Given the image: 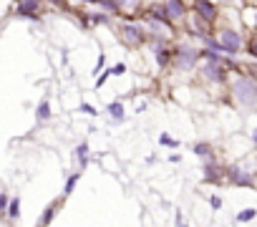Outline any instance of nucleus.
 I'll return each mask as SVG.
<instances>
[{
  "mask_svg": "<svg viewBox=\"0 0 257 227\" xmlns=\"http://www.w3.org/2000/svg\"><path fill=\"white\" fill-rule=\"evenodd\" d=\"M232 91H234V96H237V101H239L242 106H254V103H257V86H254V81H249V78H237Z\"/></svg>",
  "mask_w": 257,
  "mask_h": 227,
  "instance_id": "obj_1",
  "label": "nucleus"
},
{
  "mask_svg": "<svg viewBox=\"0 0 257 227\" xmlns=\"http://www.w3.org/2000/svg\"><path fill=\"white\" fill-rule=\"evenodd\" d=\"M219 46H222V51H227V53H237L239 51V46H242V38L234 33V31H222L219 33Z\"/></svg>",
  "mask_w": 257,
  "mask_h": 227,
  "instance_id": "obj_2",
  "label": "nucleus"
},
{
  "mask_svg": "<svg viewBox=\"0 0 257 227\" xmlns=\"http://www.w3.org/2000/svg\"><path fill=\"white\" fill-rule=\"evenodd\" d=\"M121 36H123L126 43H132V46H137V43L144 41V33H142V28H137V26H123V28H121Z\"/></svg>",
  "mask_w": 257,
  "mask_h": 227,
  "instance_id": "obj_3",
  "label": "nucleus"
},
{
  "mask_svg": "<svg viewBox=\"0 0 257 227\" xmlns=\"http://www.w3.org/2000/svg\"><path fill=\"white\" fill-rule=\"evenodd\" d=\"M194 58H197V53H194L189 46H182V48H179V66H182V68H192Z\"/></svg>",
  "mask_w": 257,
  "mask_h": 227,
  "instance_id": "obj_4",
  "label": "nucleus"
},
{
  "mask_svg": "<svg viewBox=\"0 0 257 227\" xmlns=\"http://www.w3.org/2000/svg\"><path fill=\"white\" fill-rule=\"evenodd\" d=\"M197 13H199V16H204L207 21H212V18L217 16V11L212 8V3H207V0H199V3H197Z\"/></svg>",
  "mask_w": 257,
  "mask_h": 227,
  "instance_id": "obj_5",
  "label": "nucleus"
},
{
  "mask_svg": "<svg viewBox=\"0 0 257 227\" xmlns=\"http://www.w3.org/2000/svg\"><path fill=\"white\" fill-rule=\"evenodd\" d=\"M204 73H207L212 81H222V78H224V71H222L217 63H209V66H204Z\"/></svg>",
  "mask_w": 257,
  "mask_h": 227,
  "instance_id": "obj_6",
  "label": "nucleus"
},
{
  "mask_svg": "<svg viewBox=\"0 0 257 227\" xmlns=\"http://www.w3.org/2000/svg\"><path fill=\"white\" fill-rule=\"evenodd\" d=\"M229 177H232L237 184H249V182H252L244 172H239V167H232V169H229Z\"/></svg>",
  "mask_w": 257,
  "mask_h": 227,
  "instance_id": "obj_7",
  "label": "nucleus"
},
{
  "mask_svg": "<svg viewBox=\"0 0 257 227\" xmlns=\"http://www.w3.org/2000/svg\"><path fill=\"white\" fill-rule=\"evenodd\" d=\"M167 8H169L167 13H169L172 18H179V16H184V6H182V0H172V3H169Z\"/></svg>",
  "mask_w": 257,
  "mask_h": 227,
  "instance_id": "obj_8",
  "label": "nucleus"
},
{
  "mask_svg": "<svg viewBox=\"0 0 257 227\" xmlns=\"http://www.w3.org/2000/svg\"><path fill=\"white\" fill-rule=\"evenodd\" d=\"M108 113H111L113 119H121V117H123V106H121V103H111V106H108Z\"/></svg>",
  "mask_w": 257,
  "mask_h": 227,
  "instance_id": "obj_9",
  "label": "nucleus"
},
{
  "mask_svg": "<svg viewBox=\"0 0 257 227\" xmlns=\"http://www.w3.org/2000/svg\"><path fill=\"white\" fill-rule=\"evenodd\" d=\"M254 214H257V209H252V207H249V209H244V212H239V214H237V222H247V219H252Z\"/></svg>",
  "mask_w": 257,
  "mask_h": 227,
  "instance_id": "obj_10",
  "label": "nucleus"
},
{
  "mask_svg": "<svg viewBox=\"0 0 257 227\" xmlns=\"http://www.w3.org/2000/svg\"><path fill=\"white\" fill-rule=\"evenodd\" d=\"M36 8H38L36 0H28V3H23V6H21V11H23V13H33Z\"/></svg>",
  "mask_w": 257,
  "mask_h": 227,
  "instance_id": "obj_11",
  "label": "nucleus"
},
{
  "mask_svg": "<svg viewBox=\"0 0 257 227\" xmlns=\"http://www.w3.org/2000/svg\"><path fill=\"white\" fill-rule=\"evenodd\" d=\"M48 113H51V111H48V103L43 101V103L38 106V119H46V117H48Z\"/></svg>",
  "mask_w": 257,
  "mask_h": 227,
  "instance_id": "obj_12",
  "label": "nucleus"
},
{
  "mask_svg": "<svg viewBox=\"0 0 257 227\" xmlns=\"http://www.w3.org/2000/svg\"><path fill=\"white\" fill-rule=\"evenodd\" d=\"M194 152H197V154H209V147H207V144H197Z\"/></svg>",
  "mask_w": 257,
  "mask_h": 227,
  "instance_id": "obj_13",
  "label": "nucleus"
},
{
  "mask_svg": "<svg viewBox=\"0 0 257 227\" xmlns=\"http://www.w3.org/2000/svg\"><path fill=\"white\" fill-rule=\"evenodd\" d=\"M123 71H126V66H123V63H118V66H113V68H111V73H123Z\"/></svg>",
  "mask_w": 257,
  "mask_h": 227,
  "instance_id": "obj_14",
  "label": "nucleus"
},
{
  "mask_svg": "<svg viewBox=\"0 0 257 227\" xmlns=\"http://www.w3.org/2000/svg\"><path fill=\"white\" fill-rule=\"evenodd\" d=\"M51 217H53V207H51V209H48V212H46V214H43V219H41V222H43V224H46V222H51Z\"/></svg>",
  "mask_w": 257,
  "mask_h": 227,
  "instance_id": "obj_15",
  "label": "nucleus"
},
{
  "mask_svg": "<svg viewBox=\"0 0 257 227\" xmlns=\"http://www.w3.org/2000/svg\"><path fill=\"white\" fill-rule=\"evenodd\" d=\"M86 152H88V144H81L78 147V157H86Z\"/></svg>",
  "mask_w": 257,
  "mask_h": 227,
  "instance_id": "obj_16",
  "label": "nucleus"
},
{
  "mask_svg": "<svg viewBox=\"0 0 257 227\" xmlns=\"http://www.w3.org/2000/svg\"><path fill=\"white\" fill-rule=\"evenodd\" d=\"M73 184H76V177H71V179H68V184H66V192H71V189H73Z\"/></svg>",
  "mask_w": 257,
  "mask_h": 227,
  "instance_id": "obj_17",
  "label": "nucleus"
},
{
  "mask_svg": "<svg viewBox=\"0 0 257 227\" xmlns=\"http://www.w3.org/2000/svg\"><path fill=\"white\" fill-rule=\"evenodd\" d=\"M16 214H18V202L11 204V217H16Z\"/></svg>",
  "mask_w": 257,
  "mask_h": 227,
  "instance_id": "obj_18",
  "label": "nucleus"
},
{
  "mask_svg": "<svg viewBox=\"0 0 257 227\" xmlns=\"http://www.w3.org/2000/svg\"><path fill=\"white\" fill-rule=\"evenodd\" d=\"M249 51H252V53H254V56H257V41H254V43H252V48H249Z\"/></svg>",
  "mask_w": 257,
  "mask_h": 227,
  "instance_id": "obj_19",
  "label": "nucleus"
},
{
  "mask_svg": "<svg viewBox=\"0 0 257 227\" xmlns=\"http://www.w3.org/2000/svg\"><path fill=\"white\" fill-rule=\"evenodd\" d=\"M6 207V197H0V209H3Z\"/></svg>",
  "mask_w": 257,
  "mask_h": 227,
  "instance_id": "obj_20",
  "label": "nucleus"
},
{
  "mask_svg": "<svg viewBox=\"0 0 257 227\" xmlns=\"http://www.w3.org/2000/svg\"><path fill=\"white\" fill-rule=\"evenodd\" d=\"M249 21H252V23H254V26H257V13H254V16H252V18H249Z\"/></svg>",
  "mask_w": 257,
  "mask_h": 227,
  "instance_id": "obj_21",
  "label": "nucleus"
},
{
  "mask_svg": "<svg viewBox=\"0 0 257 227\" xmlns=\"http://www.w3.org/2000/svg\"><path fill=\"white\" fill-rule=\"evenodd\" d=\"M252 139H254V144H257V129H254V132H252Z\"/></svg>",
  "mask_w": 257,
  "mask_h": 227,
  "instance_id": "obj_22",
  "label": "nucleus"
},
{
  "mask_svg": "<svg viewBox=\"0 0 257 227\" xmlns=\"http://www.w3.org/2000/svg\"><path fill=\"white\" fill-rule=\"evenodd\" d=\"M128 3H134V0H128Z\"/></svg>",
  "mask_w": 257,
  "mask_h": 227,
  "instance_id": "obj_23",
  "label": "nucleus"
}]
</instances>
